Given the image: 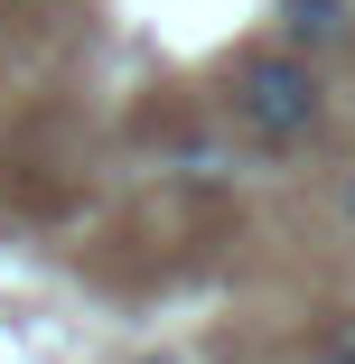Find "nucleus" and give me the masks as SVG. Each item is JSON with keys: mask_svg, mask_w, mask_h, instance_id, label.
Wrapping results in <instances>:
<instances>
[{"mask_svg": "<svg viewBox=\"0 0 355 364\" xmlns=\"http://www.w3.org/2000/svg\"><path fill=\"white\" fill-rule=\"evenodd\" d=\"M225 103H234V122H243L253 140H309V131H318V112H327L318 75H309L290 47L243 56V65H234V85H225Z\"/></svg>", "mask_w": 355, "mask_h": 364, "instance_id": "f257e3e1", "label": "nucleus"}, {"mask_svg": "<svg viewBox=\"0 0 355 364\" xmlns=\"http://www.w3.org/2000/svg\"><path fill=\"white\" fill-rule=\"evenodd\" d=\"M271 19H280V38H290V56H300V65H309V47H337V38L355 28L346 0H271Z\"/></svg>", "mask_w": 355, "mask_h": 364, "instance_id": "f03ea898", "label": "nucleus"}, {"mask_svg": "<svg viewBox=\"0 0 355 364\" xmlns=\"http://www.w3.org/2000/svg\"><path fill=\"white\" fill-rule=\"evenodd\" d=\"M318 364H355V318H337V327L318 336Z\"/></svg>", "mask_w": 355, "mask_h": 364, "instance_id": "7ed1b4c3", "label": "nucleus"}, {"mask_svg": "<svg viewBox=\"0 0 355 364\" xmlns=\"http://www.w3.org/2000/svg\"><path fill=\"white\" fill-rule=\"evenodd\" d=\"M346 225H355V168H346Z\"/></svg>", "mask_w": 355, "mask_h": 364, "instance_id": "20e7f679", "label": "nucleus"}, {"mask_svg": "<svg viewBox=\"0 0 355 364\" xmlns=\"http://www.w3.org/2000/svg\"><path fill=\"white\" fill-rule=\"evenodd\" d=\"M140 364H187V355H140Z\"/></svg>", "mask_w": 355, "mask_h": 364, "instance_id": "39448f33", "label": "nucleus"}]
</instances>
